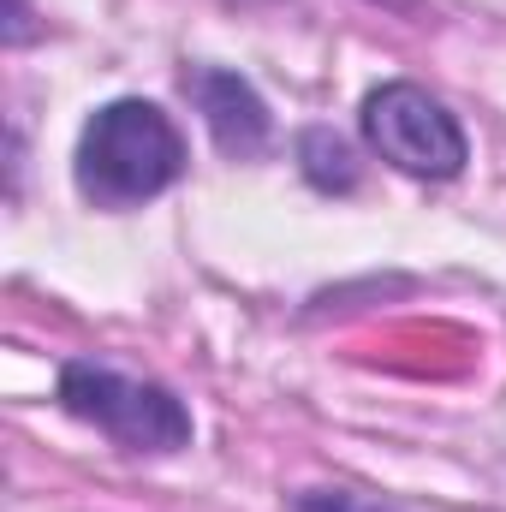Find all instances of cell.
<instances>
[{
	"label": "cell",
	"mask_w": 506,
	"mask_h": 512,
	"mask_svg": "<svg viewBox=\"0 0 506 512\" xmlns=\"http://www.w3.org/2000/svg\"><path fill=\"white\" fill-rule=\"evenodd\" d=\"M298 161H304V179L316 191H352L358 185V155L346 149V137H334L322 126L298 137Z\"/></svg>",
	"instance_id": "5"
},
{
	"label": "cell",
	"mask_w": 506,
	"mask_h": 512,
	"mask_svg": "<svg viewBox=\"0 0 506 512\" xmlns=\"http://www.w3.org/2000/svg\"><path fill=\"white\" fill-rule=\"evenodd\" d=\"M185 90H191V102H197V114H203L209 137L221 143V155H233V161H251V155H262V143H268L274 120H268L262 96H256L239 72L197 66V72L185 78Z\"/></svg>",
	"instance_id": "4"
},
{
	"label": "cell",
	"mask_w": 506,
	"mask_h": 512,
	"mask_svg": "<svg viewBox=\"0 0 506 512\" xmlns=\"http://www.w3.org/2000/svg\"><path fill=\"white\" fill-rule=\"evenodd\" d=\"M78 191L102 209H137L185 173V137L155 102H108L78 137Z\"/></svg>",
	"instance_id": "1"
},
{
	"label": "cell",
	"mask_w": 506,
	"mask_h": 512,
	"mask_svg": "<svg viewBox=\"0 0 506 512\" xmlns=\"http://www.w3.org/2000/svg\"><path fill=\"white\" fill-rule=\"evenodd\" d=\"M292 512H399L376 501V495H358V489H304L292 495Z\"/></svg>",
	"instance_id": "6"
},
{
	"label": "cell",
	"mask_w": 506,
	"mask_h": 512,
	"mask_svg": "<svg viewBox=\"0 0 506 512\" xmlns=\"http://www.w3.org/2000/svg\"><path fill=\"white\" fill-rule=\"evenodd\" d=\"M6 42H30V0H12V24H6Z\"/></svg>",
	"instance_id": "7"
},
{
	"label": "cell",
	"mask_w": 506,
	"mask_h": 512,
	"mask_svg": "<svg viewBox=\"0 0 506 512\" xmlns=\"http://www.w3.org/2000/svg\"><path fill=\"white\" fill-rule=\"evenodd\" d=\"M364 131L381 149V161H393L399 173H417V179H453L471 155L459 120L417 84L370 90L364 96Z\"/></svg>",
	"instance_id": "3"
},
{
	"label": "cell",
	"mask_w": 506,
	"mask_h": 512,
	"mask_svg": "<svg viewBox=\"0 0 506 512\" xmlns=\"http://www.w3.org/2000/svg\"><path fill=\"white\" fill-rule=\"evenodd\" d=\"M60 405L102 429L126 453H179L191 447V411L161 382H137L108 364H66L60 370Z\"/></svg>",
	"instance_id": "2"
}]
</instances>
